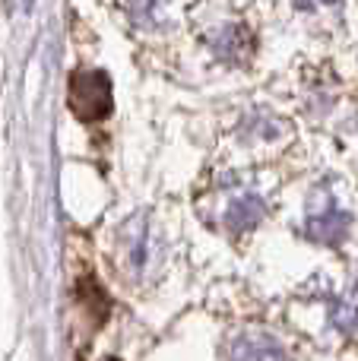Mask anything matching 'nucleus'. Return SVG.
I'll list each match as a JSON object with an SVG mask.
<instances>
[{
	"label": "nucleus",
	"mask_w": 358,
	"mask_h": 361,
	"mask_svg": "<svg viewBox=\"0 0 358 361\" xmlns=\"http://www.w3.org/2000/svg\"><path fill=\"white\" fill-rule=\"evenodd\" d=\"M226 355H232V358H283L285 349L270 333L247 330V333H238V336L226 345Z\"/></svg>",
	"instance_id": "nucleus-3"
},
{
	"label": "nucleus",
	"mask_w": 358,
	"mask_h": 361,
	"mask_svg": "<svg viewBox=\"0 0 358 361\" xmlns=\"http://www.w3.org/2000/svg\"><path fill=\"white\" fill-rule=\"evenodd\" d=\"M336 4V0H295L298 10H317V6H330Z\"/></svg>",
	"instance_id": "nucleus-8"
},
{
	"label": "nucleus",
	"mask_w": 358,
	"mask_h": 361,
	"mask_svg": "<svg viewBox=\"0 0 358 361\" xmlns=\"http://www.w3.org/2000/svg\"><path fill=\"white\" fill-rule=\"evenodd\" d=\"M121 4H124V10L130 13L133 23L146 25V23H152V13L159 10V4H162V0H121Z\"/></svg>",
	"instance_id": "nucleus-7"
},
{
	"label": "nucleus",
	"mask_w": 358,
	"mask_h": 361,
	"mask_svg": "<svg viewBox=\"0 0 358 361\" xmlns=\"http://www.w3.org/2000/svg\"><path fill=\"white\" fill-rule=\"evenodd\" d=\"M304 231H308L311 241L336 247V244H342V241H346V235H349V212L340 209V206H336V200L330 197V193L321 190L314 197V203H311Z\"/></svg>",
	"instance_id": "nucleus-2"
},
{
	"label": "nucleus",
	"mask_w": 358,
	"mask_h": 361,
	"mask_svg": "<svg viewBox=\"0 0 358 361\" xmlns=\"http://www.w3.org/2000/svg\"><path fill=\"white\" fill-rule=\"evenodd\" d=\"M70 108L82 121H99L111 111V80L101 70H76L70 80Z\"/></svg>",
	"instance_id": "nucleus-1"
},
{
	"label": "nucleus",
	"mask_w": 358,
	"mask_h": 361,
	"mask_svg": "<svg viewBox=\"0 0 358 361\" xmlns=\"http://www.w3.org/2000/svg\"><path fill=\"white\" fill-rule=\"evenodd\" d=\"M264 212H266L264 200H260L257 193H245V197H238L232 206H228L226 225L232 231H247V228H254V225L264 219Z\"/></svg>",
	"instance_id": "nucleus-5"
},
{
	"label": "nucleus",
	"mask_w": 358,
	"mask_h": 361,
	"mask_svg": "<svg viewBox=\"0 0 358 361\" xmlns=\"http://www.w3.org/2000/svg\"><path fill=\"white\" fill-rule=\"evenodd\" d=\"M209 42H213L216 57L226 63H245L247 54H251V35H247V29H241V25H226V29H219Z\"/></svg>",
	"instance_id": "nucleus-4"
},
{
	"label": "nucleus",
	"mask_w": 358,
	"mask_h": 361,
	"mask_svg": "<svg viewBox=\"0 0 358 361\" xmlns=\"http://www.w3.org/2000/svg\"><path fill=\"white\" fill-rule=\"evenodd\" d=\"M330 324L346 336H352L358 330V286L346 288L340 298L330 301Z\"/></svg>",
	"instance_id": "nucleus-6"
}]
</instances>
